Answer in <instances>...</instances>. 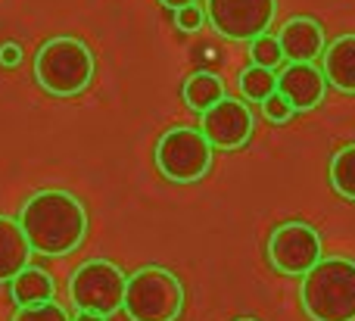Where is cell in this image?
Wrapping results in <instances>:
<instances>
[{
	"label": "cell",
	"instance_id": "obj_1",
	"mask_svg": "<svg viewBox=\"0 0 355 321\" xmlns=\"http://www.w3.org/2000/svg\"><path fill=\"white\" fill-rule=\"evenodd\" d=\"M22 234L28 237L31 253L41 256H69L87 237V209L75 193L47 187L31 193L16 216Z\"/></svg>",
	"mask_w": 355,
	"mask_h": 321
},
{
	"label": "cell",
	"instance_id": "obj_2",
	"mask_svg": "<svg viewBox=\"0 0 355 321\" xmlns=\"http://www.w3.org/2000/svg\"><path fill=\"white\" fill-rule=\"evenodd\" d=\"M300 284V303L312 321H355V259L321 256Z\"/></svg>",
	"mask_w": 355,
	"mask_h": 321
},
{
	"label": "cell",
	"instance_id": "obj_3",
	"mask_svg": "<svg viewBox=\"0 0 355 321\" xmlns=\"http://www.w3.org/2000/svg\"><path fill=\"white\" fill-rule=\"evenodd\" d=\"M94 53L81 37H50L35 53V81L50 97H78L94 81Z\"/></svg>",
	"mask_w": 355,
	"mask_h": 321
},
{
	"label": "cell",
	"instance_id": "obj_4",
	"mask_svg": "<svg viewBox=\"0 0 355 321\" xmlns=\"http://www.w3.org/2000/svg\"><path fill=\"white\" fill-rule=\"evenodd\" d=\"M184 309V284L172 268L144 266L128 275L122 312L128 321H178Z\"/></svg>",
	"mask_w": 355,
	"mask_h": 321
},
{
	"label": "cell",
	"instance_id": "obj_5",
	"mask_svg": "<svg viewBox=\"0 0 355 321\" xmlns=\"http://www.w3.org/2000/svg\"><path fill=\"white\" fill-rule=\"evenodd\" d=\"M215 147L209 144V137L200 131V125H175V128L162 131V137L156 141L153 162L159 168L162 178H168L172 184H196L212 172Z\"/></svg>",
	"mask_w": 355,
	"mask_h": 321
},
{
	"label": "cell",
	"instance_id": "obj_6",
	"mask_svg": "<svg viewBox=\"0 0 355 321\" xmlns=\"http://www.w3.org/2000/svg\"><path fill=\"white\" fill-rule=\"evenodd\" d=\"M125 287H128V275L110 259H87L69 278V300L75 309L100 312V315H116L122 312L125 303Z\"/></svg>",
	"mask_w": 355,
	"mask_h": 321
},
{
	"label": "cell",
	"instance_id": "obj_7",
	"mask_svg": "<svg viewBox=\"0 0 355 321\" xmlns=\"http://www.w3.org/2000/svg\"><path fill=\"white\" fill-rule=\"evenodd\" d=\"M206 22L227 41L250 44L275 25L277 0H206Z\"/></svg>",
	"mask_w": 355,
	"mask_h": 321
},
{
	"label": "cell",
	"instance_id": "obj_8",
	"mask_svg": "<svg viewBox=\"0 0 355 321\" xmlns=\"http://www.w3.org/2000/svg\"><path fill=\"white\" fill-rule=\"evenodd\" d=\"M265 253L275 272L287 278H302L324 256V250H321V234L309 222H281L268 234Z\"/></svg>",
	"mask_w": 355,
	"mask_h": 321
},
{
	"label": "cell",
	"instance_id": "obj_9",
	"mask_svg": "<svg viewBox=\"0 0 355 321\" xmlns=\"http://www.w3.org/2000/svg\"><path fill=\"white\" fill-rule=\"evenodd\" d=\"M256 128V116H252V106L243 97H221L218 103H212L206 112H200V131L209 137L215 150H243L252 137Z\"/></svg>",
	"mask_w": 355,
	"mask_h": 321
},
{
	"label": "cell",
	"instance_id": "obj_10",
	"mask_svg": "<svg viewBox=\"0 0 355 321\" xmlns=\"http://www.w3.org/2000/svg\"><path fill=\"white\" fill-rule=\"evenodd\" d=\"M277 94H284L296 112H309L324 100L327 78L315 62H287L277 72Z\"/></svg>",
	"mask_w": 355,
	"mask_h": 321
},
{
	"label": "cell",
	"instance_id": "obj_11",
	"mask_svg": "<svg viewBox=\"0 0 355 321\" xmlns=\"http://www.w3.org/2000/svg\"><path fill=\"white\" fill-rule=\"evenodd\" d=\"M277 44L284 50L287 62H315L327 47L324 28L312 16H290L277 28Z\"/></svg>",
	"mask_w": 355,
	"mask_h": 321
},
{
	"label": "cell",
	"instance_id": "obj_12",
	"mask_svg": "<svg viewBox=\"0 0 355 321\" xmlns=\"http://www.w3.org/2000/svg\"><path fill=\"white\" fill-rule=\"evenodd\" d=\"M321 72L340 94H355V35H340L321 53Z\"/></svg>",
	"mask_w": 355,
	"mask_h": 321
},
{
	"label": "cell",
	"instance_id": "obj_13",
	"mask_svg": "<svg viewBox=\"0 0 355 321\" xmlns=\"http://www.w3.org/2000/svg\"><path fill=\"white\" fill-rule=\"evenodd\" d=\"M31 259V247L28 237L22 234L16 218L0 216V284H10Z\"/></svg>",
	"mask_w": 355,
	"mask_h": 321
},
{
	"label": "cell",
	"instance_id": "obj_14",
	"mask_svg": "<svg viewBox=\"0 0 355 321\" xmlns=\"http://www.w3.org/2000/svg\"><path fill=\"white\" fill-rule=\"evenodd\" d=\"M10 297L16 306L47 303V300H56V281L50 272H44V268L28 262V266L10 281Z\"/></svg>",
	"mask_w": 355,
	"mask_h": 321
},
{
	"label": "cell",
	"instance_id": "obj_15",
	"mask_svg": "<svg viewBox=\"0 0 355 321\" xmlns=\"http://www.w3.org/2000/svg\"><path fill=\"white\" fill-rule=\"evenodd\" d=\"M181 97L193 112H206L209 106L218 103V100L225 97V85H221V78L212 72H193L187 81H184Z\"/></svg>",
	"mask_w": 355,
	"mask_h": 321
},
{
	"label": "cell",
	"instance_id": "obj_16",
	"mask_svg": "<svg viewBox=\"0 0 355 321\" xmlns=\"http://www.w3.org/2000/svg\"><path fill=\"white\" fill-rule=\"evenodd\" d=\"M237 87H240V97H243L246 103H262V100H268L271 94L277 91V72L275 69H265V66L250 62V66L240 72Z\"/></svg>",
	"mask_w": 355,
	"mask_h": 321
},
{
	"label": "cell",
	"instance_id": "obj_17",
	"mask_svg": "<svg viewBox=\"0 0 355 321\" xmlns=\"http://www.w3.org/2000/svg\"><path fill=\"white\" fill-rule=\"evenodd\" d=\"M327 181L343 200L355 203V144H346L331 156L327 166Z\"/></svg>",
	"mask_w": 355,
	"mask_h": 321
},
{
	"label": "cell",
	"instance_id": "obj_18",
	"mask_svg": "<svg viewBox=\"0 0 355 321\" xmlns=\"http://www.w3.org/2000/svg\"><path fill=\"white\" fill-rule=\"evenodd\" d=\"M250 62H256V66H265V69H277L284 62V50L281 44H277L275 35H259L250 41Z\"/></svg>",
	"mask_w": 355,
	"mask_h": 321
},
{
	"label": "cell",
	"instance_id": "obj_19",
	"mask_svg": "<svg viewBox=\"0 0 355 321\" xmlns=\"http://www.w3.org/2000/svg\"><path fill=\"white\" fill-rule=\"evenodd\" d=\"M12 321H72L66 315L56 300H47V303H35V306H19Z\"/></svg>",
	"mask_w": 355,
	"mask_h": 321
},
{
	"label": "cell",
	"instance_id": "obj_20",
	"mask_svg": "<svg viewBox=\"0 0 355 321\" xmlns=\"http://www.w3.org/2000/svg\"><path fill=\"white\" fill-rule=\"evenodd\" d=\"M262 112H265V119L268 122H275V125H284V122H290V119L296 116V110H293V103H290L284 94H271L268 100H262Z\"/></svg>",
	"mask_w": 355,
	"mask_h": 321
},
{
	"label": "cell",
	"instance_id": "obj_21",
	"mask_svg": "<svg viewBox=\"0 0 355 321\" xmlns=\"http://www.w3.org/2000/svg\"><path fill=\"white\" fill-rule=\"evenodd\" d=\"M202 22H206V10H202L200 3H187L181 6V10H175V28L178 31H200Z\"/></svg>",
	"mask_w": 355,
	"mask_h": 321
},
{
	"label": "cell",
	"instance_id": "obj_22",
	"mask_svg": "<svg viewBox=\"0 0 355 321\" xmlns=\"http://www.w3.org/2000/svg\"><path fill=\"white\" fill-rule=\"evenodd\" d=\"M22 44H16V41H3L0 44V66L3 69H16L19 62H22Z\"/></svg>",
	"mask_w": 355,
	"mask_h": 321
},
{
	"label": "cell",
	"instance_id": "obj_23",
	"mask_svg": "<svg viewBox=\"0 0 355 321\" xmlns=\"http://www.w3.org/2000/svg\"><path fill=\"white\" fill-rule=\"evenodd\" d=\"M72 321H106V315H100V312H87V309H75Z\"/></svg>",
	"mask_w": 355,
	"mask_h": 321
},
{
	"label": "cell",
	"instance_id": "obj_24",
	"mask_svg": "<svg viewBox=\"0 0 355 321\" xmlns=\"http://www.w3.org/2000/svg\"><path fill=\"white\" fill-rule=\"evenodd\" d=\"M162 6H166V10H181V6H187V3H200V0H159Z\"/></svg>",
	"mask_w": 355,
	"mask_h": 321
},
{
	"label": "cell",
	"instance_id": "obj_25",
	"mask_svg": "<svg viewBox=\"0 0 355 321\" xmlns=\"http://www.w3.org/2000/svg\"><path fill=\"white\" fill-rule=\"evenodd\" d=\"M237 321H259V318H237Z\"/></svg>",
	"mask_w": 355,
	"mask_h": 321
}]
</instances>
